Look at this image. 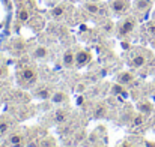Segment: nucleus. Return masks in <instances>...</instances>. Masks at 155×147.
I'll list each match as a JSON object with an SVG mask.
<instances>
[{"mask_svg":"<svg viewBox=\"0 0 155 147\" xmlns=\"http://www.w3.org/2000/svg\"><path fill=\"white\" fill-rule=\"evenodd\" d=\"M111 93L113 95H122V96H125L127 95V90L122 87V84H114L111 87Z\"/></svg>","mask_w":155,"mask_h":147,"instance_id":"nucleus-15","label":"nucleus"},{"mask_svg":"<svg viewBox=\"0 0 155 147\" xmlns=\"http://www.w3.org/2000/svg\"><path fill=\"white\" fill-rule=\"evenodd\" d=\"M84 9H86L89 14H94V15L101 12L100 5H98V3H95V2H89V3H86V5H84Z\"/></svg>","mask_w":155,"mask_h":147,"instance_id":"nucleus-8","label":"nucleus"},{"mask_svg":"<svg viewBox=\"0 0 155 147\" xmlns=\"http://www.w3.org/2000/svg\"><path fill=\"white\" fill-rule=\"evenodd\" d=\"M53 101L56 102V104H59V102H63V101H66V95L65 93H56L54 96H53Z\"/></svg>","mask_w":155,"mask_h":147,"instance_id":"nucleus-18","label":"nucleus"},{"mask_svg":"<svg viewBox=\"0 0 155 147\" xmlns=\"http://www.w3.org/2000/svg\"><path fill=\"white\" fill-rule=\"evenodd\" d=\"M134 27H136V18L127 17V18H124V20L119 23L117 35H119V36H127V35H130V33L134 30Z\"/></svg>","mask_w":155,"mask_h":147,"instance_id":"nucleus-1","label":"nucleus"},{"mask_svg":"<svg viewBox=\"0 0 155 147\" xmlns=\"http://www.w3.org/2000/svg\"><path fill=\"white\" fill-rule=\"evenodd\" d=\"M8 75V69L6 68H0V77H6Z\"/></svg>","mask_w":155,"mask_h":147,"instance_id":"nucleus-24","label":"nucleus"},{"mask_svg":"<svg viewBox=\"0 0 155 147\" xmlns=\"http://www.w3.org/2000/svg\"><path fill=\"white\" fill-rule=\"evenodd\" d=\"M143 114H139V116H136V119L133 120V126H139V125H142L143 123Z\"/></svg>","mask_w":155,"mask_h":147,"instance_id":"nucleus-21","label":"nucleus"},{"mask_svg":"<svg viewBox=\"0 0 155 147\" xmlns=\"http://www.w3.org/2000/svg\"><path fill=\"white\" fill-rule=\"evenodd\" d=\"M23 146H24V144L21 143V144H15V146H12V147H23Z\"/></svg>","mask_w":155,"mask_h":147,"instance_id":"nucleus-26","label":"nucleus"},{"mask_svg":"<svg viewBox=\"0 0 155 147\" xmlns=\"http://www.w3.org/2000/svg\"><path fill=\"white\" fill-rule=\"evenodd\" d=\"M137 108H139V111L142 114H151L152 113V105L149 102H139Z\"/></svg>","mask_w":155,"mask_h":147,"instance_id":"nucleus-11","label":"nucleus"},{"mask_svg":"<svg viewBox=\"0 0 155 147\" xmlns=\"http://www.w3.org/2000/svg\"><path fill=\"white\" fill-rule=\"evenodd\" d=\"M36 77H38L36 71H35L33 68H29V66L23 68L21 72H20V78H21L23 81H27V83H33V81L36 80Z\"/></svg>","mask_w":155,"mask_h":147,"instance_id":"nucleus-4","label":"nucleus"},{"mask_svg":"<svg viewBox=\"0 0 155 147\" xmlns=\"http://www.w3.org/2000/svg\"><path fill=\"white\" fill-rule=\"evenodd\" d=\"M134 6H136V9H137V11L145 12V11H148V9L152 6V2H151V0H136Z\"/></svg>","mask_w":155,"mask_h":147,"instance_id":"nucleus-7","label":"nucleus"},{"mask_svg":"<svg viewBox=\"0 0 155 147\" xmlns=\"http://www.w3.org/2000/svg\"><path fill=\"white\" fill-rule=\"evenodd\" d=\"M145 63H146V57L142 56V54H137V56H134V57L131 59V65H133L134 68H140V66H143Z\"/></svg>","mask_w":155,"mask_h":147,"instance_id":"nucleus-9","label":"nucleus"},{"mask_svg":"<svg viewBox=\"0 0 155 147\" xmlns=\"http://www.w3.org/2000/svg\"><path fill=\"white\" fill-rule=\"evenodd\" d=\"M63 12H65V6L63 5H59V6H56L51 11V15L53 17H60V15H63Z\"/></svg>","mask_w":155,"mask_h":147,"instance_id":"nucleus-17","label":"nucleus"},{"mask_svg":"<svg viewBox=\"0 0 155 147\" xmlns=\"http://www.w3.org/2000/svg\"><path fill=\"white\" fill-rule=\"evenodd\" d=\"M104 111H105L104 104H98V107H97V110H95V116H97V117H103Z\"/></svg>","mask_w":155,"mask_h":147,"instance_id":"nucleus-20","label":"nucleus"},{"mask_svg":"<svg viewBox=\"0 0 155 147\" xmlns=\"http://www.w3.org/2000/svg\"><path fill=\"white\" fill-rule=\"evenodd\" d=\"M110 9L114 14H125L130 9V0H113L110 3Z\"/></svg>","mask_w":155,"mask_h":147,"instance_id":"nucleus-2","label":"nucleus"},{"mask_svg":"<svg viewBox=\"0 0 155 147\" xmlns=\"http://www.w3.org/2000/svg\"><path fill=\"white\" fill-rule=\"evenodd\" d=\"M91 60H92V54H91L89 51H86V50H80L78 53H75V65H77L78 68L87 65Z\"/></svg>","mask_w":155,"mask_h":147,"instance_id":"nucleus-3","label":"nucleus"},{"mask_svg":"<svg viewBox=\"0 0 155 147\" xmlns=\"http://www.w3.org/2000/svg\"><path fill=\"white\" fill-rule=\"evenodd\" d=\"M116 81H117V84L125 86V84H130V83H133V81H134V75H133L131 72L125 71V72H120V74L117 75Z\"/></svg>","mask_w":155,"mask_h":147,"instance_id":"nucleus-5","label":"nucleus"},{"mask_svg":"<svg viewBox=\"0 0 155 147\" xmlns=\"http://www.w3.org/2000/svg\"><path fill=\"white\" fill-rule=\"evenodd\" d=\"M23 141H24V138H23L21 134H12V135L9 137V143H11L12 146H15V144H21Z\"/></svg>","mask_w":155,"mask_h":147,"instance_id":"nucleus-14","label":"nucleus"},{"mask_svg":"<svg viewBox=\"0 0 155 147\" xmlns=\"http://www.w3.org/2000/svg\"><path fill=\"white\" fill-rule=\"evenodd\" d=\"M47 56H48V50L45 47H42V45L36 47L35 51H33V57H36V59H45Z\"/></svg>","mask_w":155,"mask_h":147,"instance_id":"nucleus-10","label":"nucleus"},{"mask_svg":"<svg viewBox=\"0 0 155 147\" xmlns=\"http://www.w3.org/2000/svg\"><path fill=\"white\" fill-rule=\"evenodd\" d=\"M0 131H2V134L6 132V131H8V125H6V123H0Z\"/></svg>","mask_w":155,"mask_h":147,"instance_id":"nucleus-23","label":"nucleus"},{"mask_svg":"<svg viewBox=\"0 0 155 147\" xmlns=\"http://www.w3.org/2000/svg\"><path fill=\"white\" fill-rule=\"evenodd\" d=\"M41 147H54V140L53 138H44L42 141H41Z\"/></svg>","mask_w":155,"mask_h":147,"instance_id":"nucleus-19","label":"nucleus"},{"mask_svg":"<svg viewBox=\"0 0 155 147\" xmlns=\"http://www.w3.org/2000/svg\"><path fill=\"white\" fill-rule=\"evenodd\" d=\"M0 135H2V131H0Z\"/></svg>","mask_w":155,"mask_h":147,"instance_id":"nucleus-28","label":"nucleus"},{"mask_svg":"<svg viewBox=\"0 0 155 147\" xmlns=\"http://www.w3.org/2000/svg\"><path fill=\"white\" fill-rule=\"evenodd\" d=\"M62 60H63V65H65V66H68V68L72 66V65L75 63V54H74V51L68 50V51L63 54V59H62Z\"/></svg>","mask_w":155,"mask_h":147,"instance_id":"nucleus-6","label":"nucleus"},{"mask_svg":"<svg viewBox=\"0 0 155 147\" xmlns=\"http://www.w3.org/2000/svg\"><path fill=\"white\" fill-rule=\"evenodd\" d=\"M146 147H155V144L151 143V141H146Z\"/></svg>","mask_w":155,"mask_h":147,"instance_id":"nucleus-25","label":"nucleus"},{"mask_svg":"<svg viewBox=\"0 0 155 147\" xmlns=\"http://www.w3.org/2000/svg\"><path fill=\"white\" fill-rule=\"evenodd\" d=\"M66 117H68V113L66 111H63V110H57L56 111V122H65L66 120Z\"/></svg>","mask_w":155,"mask_h":147,"instance_id":"nucleus-16","label":"nucleus"},{"mask_svg":"<svg viewBox=\"0 0 155 147\" xmlns=\"http://www.w3.org/2000/svg\"><path fill=\"white\" fill-rule=\"evenodd\" d=\"M148 32H149V35L155 36V24H149L148 26Z\"/></svg>","mask_w":155,"mask_h":147,"instance_id":"nucleus-22","label":"nucleus"},{"mask_svg":"<svg viewBox=\"0 0 155 147\" xmlns=\"http://www.w3.org/2000/svg\"><path fill=\"white\" fill-rule=\"evenodd\" d=\"M29 18H30V12H29V9H26V8H20V9H18V20H20L21 23H26V21H29Z\"/></svg>","mask_w":155,"mask_h":147,"instance_id":"nucleus-12","label":"nucleus"},{"mask_svg":"<svg viewBox=\"0 0 155 147\" xmlns=\"http://www.w3.org/2000/svg\"><path fill=\"white\" fill-rule=\"evenodd\" d=\"M35 96L38 99H48L51 96V92H50V89H47V87H44V89H39L36 93H35Z\"/></svg>","mask_w":155,"mask_h":147,"instance_id":"nucleus-13","label":"nucleus"},{"mask_svg":"<svg viewBox=\"0 0 155 147\" xmlns=\"http://www.w3.org/2000/svg\"><path fill=\"white\" fill-rule=\"evenodd\" d=\"M89 2H95V3H98V2H100V0H89Z\"/></svg>","mask_w":155,"mask_h":147,"instance_id":"nucleus-27","label":"nucleus"}]
</instances>
